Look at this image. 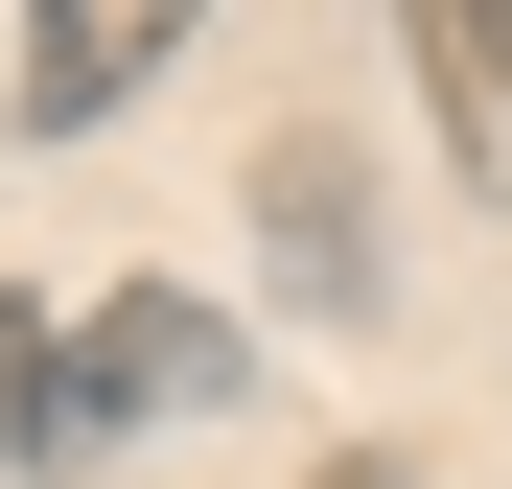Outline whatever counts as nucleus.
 I'll use <instances>...</instances> for the list:
<instances>
[{"label":"nucleus","instance_id":"nucleus-2","mask_svg":"<svg viewBox=\"0 0 512 489\" xmlns=\"http://www.w3.org/2000/svg\"><path fill=\"white\" fill-rule=\"evenodd\" d=\"M256 210H280V280H303V303H373V187H350V140H326V117H280Z\"/></svg>","mask_w":512,"mask_h":489},{"label":"nucleus","instance_id":"nucleus-3","mask_svg":"<svg viewBox=\"0 0 512 489\" xmlns=\"http://www.w3.org/2000/svg\"><path fill=\"white\" fill-rule=\"evenodd\" d=\"M163 47H187L163 0H70V24H24V117H47V140H70V117H117Z\"/></svg>","mask_w":512,"mask_h":489},{"label":"nucleus","instance_id":"nucleus-5","mask_svg":"<svg viewBox=\"0 0 512 489\" xmlns=\"http://www.w3.org/2000/svg\"><path fill=\"white\" fill-rule=\"evenodd\" d=\"M419 70H466V94H489V140H512V24H489V0H443V24H419Z\"/></svg>","mask_w":512,"mask_h":489},{"label":"nucleus","instance_id":"nucleus-4","mask_svg":"<svg viewBox=\"0 0 512 489\" xmlns=\"http://www.w3.org/2000/svg\"><path fill=\"white\" fill-rule=\"evenodd\" d=\"M94 443V396H70V350H47V303L0 280V466H70Z\"/></svg>","mask_w":512,"mask_h":489},{"label":"nucleus","instance_id":"nucleus-1","mask_svg":"<svg viewBox=\"0 0 512 489\" xmlns=\"http://www.w3.org/2000/svg\"><path fill=\"white\" fill-rule=\"evenodd\" d=\"M70 396H94V443H117V420H187V396H233V326H210L187 280H117L94 350H70Z\"/></svg>","mask_w":512,"mask_h":489}]
</instances>
